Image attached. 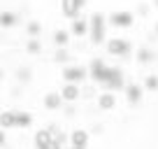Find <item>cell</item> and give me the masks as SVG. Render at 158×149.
I'll return each mask as SVG.
<instances>
[{
	"label": "cell",
	"instance_id": "19",
	"mask_svg": "<svg viewBox=\"0 0 158 149\" xmlns=\"http://www.w3.org/2000/svg\"><path fill=\"white\" fill-rule=\"evenodd\" d=\"M26 51H28V54H40V51H42V45H40L37 37H33V40L26 45Z\"/></svg>",
	"mask_w": 158,
	"mask_h": 149
},
{
	"label": "cell",
	"instance_id": "6",
	"mask_svg": "<svg viewBox=\"0 0 158 149\" xmlns=\"http://www.w3.org/2000/svg\"><path fill=\"white\" fill-rule=\"evenodd\" d=\"M109 23L116 26V28H130L135 23V14L133 12H114L109 16Z\"/></svg>",
	"mask_w": 158,
	"mask_h": 149
},
{
	"label": "cell",
	"instance_id": "15",
	"mask_svg": "<svg viewBox=\"0 0 158 149\" xmlns=\"http://www.w3.org/2000/svg\"><path fill=\"white\" fill-rule=\"evenodd\" d=\"M16 21H19V16H16L14 12H0V26H2V28H12Z\"/></svg>",
	"mask_w": 158,
	"mask_h": 149
},
{
	"label": "cell",
	"instance_id": "17",
	"mask_svg": "<svg viewBox=\"0 0 158 149\" xmlns=\"http://www.w3.org/2000/svg\"><path fill=\"white\" fill-rule=\"evenodd\" d=\"M54 42L58 47H65L70 42V33H68V30H56V33H54Z\"/></svg>",
	"mask_w": 158,
	"mask_h": 149
},
{
	"label": "cell",
	"instance_id": "22",
	"mask_svg": "<svg viewBox=\"0 0 158 149\" xmlns=\"http://www.w3.org/2000/svg\"><path fill=\"white\" fill-rule=\"evenodd\" d=\"M68 58H70V54L63 49V47H60V49L56 51V63H68Z\"/></svg>",
	"mask_w": 158,
	"mask_h": 149
},
{
	"label": "cell",
	"instance_id": "18",
	"mask_svg": "<svg viewBox=\"0 0 158 149\" xmlns=\"http://www.w3.org/2000/svg\"><path fill=\"white\" fill-rule=\"evenodd\" d=\"M144 91H158V77L156 74H149L144 79Z\"/></svg>",
	"mask_w": 158,
	"mask_h": 149
},
{
	"label": "cell",
	"instance_id": "12",
	"mask_svg": "<svg viewBox=\"0 0 158 149\" xmlns=\"http://www.w3.org/2000/svg\"><path fill=\"white\" fill-rule=\"evenodd\" d=\"M114 105H116V96H114L112 91L100 93V98H98V107L100 109H114Z\"/></svg>",
	"mask_w": 158,
	"mask_h": 149
},
{
	"label": "cell",
	"instance_id": "11",
	"mask_svg": "<svg viewBox=\"0 0 158 149\" xmlns=\"http://www.w3.org/2000/svg\"><path fill=\"white\" fill-rule=\"evenodd\" d=\"M0 128H16V109H5L0 114Z\"/></svg>",
	"mask_w": 158,
	"mask_h": 149
},
{
	"label": "cell",
	"instance_id": "5",
	"mask_svg": "<svg viewBox=\"0 0 158 149\" xmlns=\"http://www.w3.org/2000/svg\"><path fill=\"white\" fill-rule=\"evenodd\" d=\"M107 54H112V56L130 54V42L128 40H118V37H112V40H107Z\"/></svg>",
	"mask_w": 158,
	"mask_h": 149
},
{
	"label": "cell",
	"instance_id": "13",
	"mask_svg": "<svg viewBox=\"0 0 158 149\" xmlns=\"http://www.w3.org/2000/svg\"><path fill=\"white\" fill-rule=\"evenodd\" d=\"M142 86H137V84H130V86H126V98H128V103L130 105H135V103H139L142 100Z\"/></svg>",
	"mask_w": 158,
	"mask_h": 149
},
{
	"label": "cell",
	"instance_id": "10",
	"mask_svg": "<svg viewBox=\"0 0 158 149\" xmlns=\"http://www.w3.org/2000/svg\"><path fill=\"white\" fill-rule=\"evenodd\" d=\"M70 144L72 147H86L89 144V133H86L84 128H77L70 133Z\"/></svg>",
	"mask_w": 158,
	"mask_h": 149
},
{
	"label": "cell",
	"instance_id": "1",
	"mask_svg": "<svg viewBox=\"0 0 158 149\" xmlns=\"http://www.w3.org/2000/svg\"><path fill=\"white\" fill-rule=\"evenodd\" d=\"M116 72H118V68H107L102 58H93V61H91V65H89L91 79L98 82V84H105V86L112 82V77H114Z\"/></svg>",
	"mask_w": 158,
	"mask_h": 149
},
{
	"label": "cell",
	"instance_id": "23",
	"mask_svg": "<svg viewBox=\"0 0 158 149\" xmlns=\"http://www.w3.org/2000/svg\"><path fill=\"white\" fill-rule=\"evenodd\" d=\"M30 74H28V70H19V79H28Z\"/></svg>",
	"mask_w": 158,
	"mask_h": 149
},
{
	"label": "cell",
	"instance_id": "3",
	"mask_svg": "<svg viewBox=\"0 0 158 149\" xmlns=\"http://www.w3.org/2000/svg\"><path fill=\"white\" fill-rule=\"evenodd\" d=\"M35 147L37 149H60V144L54 140L51 128H42L35 133Z\"/></svg>",
	"mask_w": 158,
	"mask_h": 149
},
{
	"label": "cell",
	"instance_id": "26",
	"mask_svg": "<svg viewBox=\"0 0 158 149\" xmlns=\"http://www.w3.org/2000/svg\"><path fill=\"white\" fill-rule=\"evenodd\" d=\"M156 30H158V26H156Z\"/></svg>",
	"mask_w": 158,
	"mask_h": 149
},
{
	"label": "cell",
	"instance_id": "20",
	"mask_svg": "<svg viewBox=\"0 0 158 149\" xmlns=\"http://www.w3.org/2000/svg\"><path fill=\"white\" fill-rule=\"evenodd\" d=\"M137 61H139V63H151V61H153V51L139 49V51H137Z\"/></svg>",
	"mask_w": 158,
	"mask_h": 149
},
{
	"label": "cell",
	"instance_id": "9",
	"mask_svg": "<svg viewBox=\"0 0 158 149\" xmlns=\"http://www.w3.org/2000/svg\"><path fill=\"white\" fill-rule=\"evenodd\" d=\"M60 96H63V100H68V103H74V100L79 98V84L65 82V86L60 89Z\"/></svg>",
	"mask_w": 158,
	"mask_h": 149
},
{
	"label": "cell",
	"instance_id": "14",
	"mask_svg": "<svg viewBox=\"0 0 158 149\" xmlns=\"http://www.w3.org/2000/svg\"><path fill=\"white\" fill-rule=\"evenodd\" d=\"M60 100H63L60 91H51V93L44 96V107H47V109H58V107H60Z\"/></svg>",
	"mask_w": 158,
	"mask_h": 149
},
{
	"label": "cell",
	"instance_id": "21",
	"mask_svg": "<svg viewBox=\"0 0 158 149\" xmlns=\"http://www.w3.org/2000/svg\"><path fill=\"white\" fill-rule=\"evenodd\" d=\"M26 30H28V35H30V37H37V35H40V30H42V26H40L37 21H30Z\"/></svg>",
	"mask_w": 158,
	"mask_h": 149
},
{
	"label": "cell",
	"instance_id": "2",
	"mask_svg": "<svg viewBox=\"0 0 158 149\" xmlns=\"http://www.w3.org/2000/svg\"><path fill=\"white\" fill-rule=\"evenodd\" d=\"M91 30H89V35H91V42L93 45H102L105 42V26H107V19H105V14H91Z\"/></svg>",
	"mask_w": 158,
	"mask_h": 149
},
{
	"label": "cell",
	"instance_id": "25",
	"mask_svg": "<svg viewBox=\"0 0 158 149\" xmlns=\"http://www.w3.org/2000/svg\"><path fill=\"white\" fill-rule=\"evenodd\" d=\"M63 149H86V147H72V144H70V147H63Z\"/></svg>",
	"mask_w": 158,
	"mask_h": 149
},
{
	"label": "cell",
	"instance_id": "16",
	"mask_svg": "<svg viewBox=\"0 0 158 149\" xmlns=\"http://www.w3.org/2000/svg\"><path fill=\"white\" fill-rule=\"evenodd\" d=\"M30 124H33V117L28 112H19L16 109V128H28Z\"/></svg>",
	"mask_w": 158,
	"mask_h": 149
},
{
	"label": "cell",
	"instance_id": "7",
	"mask_svg": "<svg viewBox=\"0 0 158 149\" xmlns=\"http://www.w3.org/2000/svg\"><path fill=\"white\" fill-rule=\"evenodd\" d=\"M86 5V0H60V12H63L68 19H77L79 10Z\"/></svg>",
	"mask_w": 158,
	"mask_h": 149
},
{
	"label": "cell",
	"instance_id": "8",
	"mask_svg": "<svg viewBox=\"0 0 158 149\" xmlns=\"http://www.w3.org/2000/svg\"><path fill=\"white\" fill-rule=\"evenodd\" d=\"M91 30V23L86 19H72V26H70V33L77 35V37H84V35H89Z\"/></svg>",
	"mask_w": 158,
	"mask_h": 149
},
{
	"label": "cell",
	"instance_id": "4",
	"mask_svg": "<svg viewBox=\"0 0 158 149\" xmlns=\"http://www.w3.org/2000/svg\"><path fill=\"white\" fill-rule=\"evenodd\" d=\"M60 74H63L65 82H74V84H79V82L89 74V70L81 68V65H68V68H63V72H60Z\"/></svg>",
	"mask_w": 158,
	"mask_h": 149
},
{
	"label": "cell",
	"instance_id": "24",
	"mask_svg": "<svg viewBox=\"0 0 158 149\" xmlns=\"http://www.w3.org/2000/svg\"><path fill=\"white\" fill-rule=\"evenodd\" d=\"M0 147H5V128H0Z\"/></svg>",
	"mask_w": 158,
	"mask_h": 149
}]
</instances>
